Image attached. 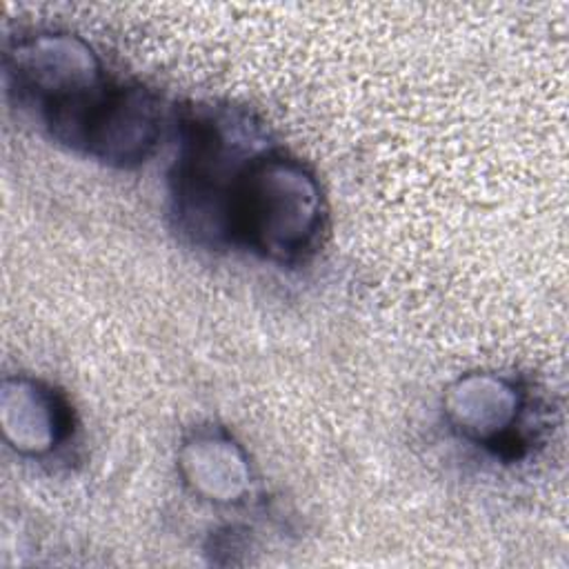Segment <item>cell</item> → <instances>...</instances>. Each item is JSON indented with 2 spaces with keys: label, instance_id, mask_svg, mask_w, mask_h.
I'll return each instance as SVG.
<instances>
[{
  "label": "cell",
  "instance_id": "cell-1",
  "mask_svg": "<svg viewBox=\"0 0 569 569\" xmlns=\"http://www.w3.org/2000/svg\"><path fill=\"white\" fill-rule=\"evenodd\" d=\"M178 151L169 169L176 227L196 244L231 247L236 189L267 144L262 127L236 107H191L178 120Z\"/></svg>",
  "mask_w": 569,
  "mask_h": 569
},
{
  "label": "cell",
  "instance_id": "cell-4",
  "mask_svg": "<svg viewBox=\"0 0 569 569\" xmlns=\"http://www.w3.org/2000/svg\"><path fill=\"white\" fill-rule=\"evenodd\" d=\"M525 409V391L511 378L489 371L460 376L442 396L449 427L462 440L505 460L520 458L527 447Z\"/></svg>",
  "mask_w": 569,
  "mask_h": 569
},
{
  "label": "cell",
  "instance_id": "cell-6",
  "mask_svg": "<svg viewBox=\"0 0 569 569\" xmlns=\"http://www.w3.org/2000/svg\"><path fill=\"white\" fill-rule=\"evenodd\" d=\"M178 473L202 500L236 505L251 489V465L240 442L218 425L196 427L178 449Z\"/></svg>",
  "mask_w": 569,
  "mask_h": 569
},
{
  "label": "cell",
  "instance_id": "cell-5",
  "mask_svg": "<svg viewBox=\"0 0 569 569\" xmlns=\"http://www.w3.org/2000/svg\"><path fill=\"white\" fill-rule=\"evenodd\" d=\"M0 425L13 451L40 458L71 438L73 411L62 391L42 380L16 376L0 389Z\"/></svg>",
  "mask_w": 569,
  "mask_h": 569
},
{
  "label": "cell",
  "instance_id": "cell-2",
  "mask_svg": "<svg viewBox=\"0 0 569 569\" xmlns=\"http://www.w3.org/2000/svg\"><path fill=\"white\" fill-rule=\"evenodd\" d=\"M2 67L13 102L51 140L82 153L118 87L104 73L98 53L78 36L38 31L16 38L4 51Z\"/></svg>",
  "mask_w": 569,
  "mask_h": 569
},
{
  "label": "cell",
  "instance_id": "cell-3",
  "mask_svg": "<svg viewBox=\"0 0 569 569\" xmlns=\"http://www.w3.org/2000/svg\"><path fill=\"white\" fill-rule=\"evenodd\" d=\"M322 229L325 202L316 176L278 149L256 156L233 198L231 247L296 264L316 249Z\"/></svg>",
  "mask_w": 569,
  "mask_h": 569
}]
</instances>
